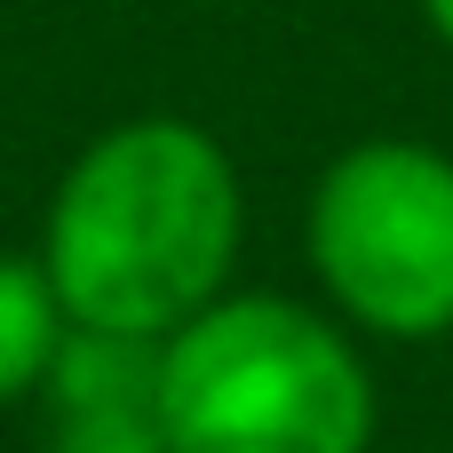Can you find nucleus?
I'll return each mask as SVG.
<instances>
[{"label": "nucleus", "mask_w": 453, "mask_h": 453, "mask_svg": "<svg viewBox=\"0 0 453 453\" xmlns=\"http://www.w3.org/2000/svg\"><path fill=\"white\" fill-rule=\"evenodd\" d=\"M247 239V191L231 151L175 111L111 119L56 175L40 215V271L64 295L72 326L167 342L215 295Z\"/></svg>", "instance_id": "f257e3e1"}, {"label": "nucleus", "mask_w": 453, "mask_h": 453, "mask_svg": "<svg viewBox=\"0 0 453 453\" xmlns=\"http://www.w3.org/2000/svg\"><path fill=\"white\" fill-rule=\"evenodd\" d=\"M167 453H374L382 390L358 334L295 295H215L159 342Z\"/></svg>", "instance_id": "f03ea898"}, {"label": "nucleus", "mask_w": 453, "mask_h": 453, "mask_svg": "<svg viewBox=\"0 0 453 453\" xmlns=\"http://www.w3.org/2000/svg\"><path fill=\"white\" fill-rule=\"evenodd\" d=\"M303 255L358 342L453 334V151L414 135L334 151L303 207Z\"/></svg>", "instance_id": "7ed1b4c3"}, {"label": "nucleus", "mask_w": 453, "mask_h": 453, "mask_svg": "<svg viewBox=\"0 0 453 453\" xmlns=\"http://www.w3.org/2000/svg\"><path fill=\"white\" fill-rule=\"evenodd\" d=\"M32 406H40V453H167L159 342L72 326Z\"/></svg>", "instance_id": "20e7f679"}, {"label": "nucleus", "mask_w": 453, "mask_h": 453, "mask_svg": "<svg viewBox=\"0 0 453 453\" xmlns=\"http://www.w3.org/2000/svg\"><path fill=\"white\" fill-rule=\"evenodd\" d=\"M64 334H72V319H64V295L40 271V255H0V414L40 398Z\"/></svg>", "instance_id": "39448f33"}, {"label": "nucleus", "mask_w": 453, "mask_h": 453, "mask_svg": "<svg viewBox=\"0 0 453 453\" xmlns=\"http://www.w3.org/2000/svg\"><path fill=\"white\" fill-rule=\"evenodd\" d=\"M422 24H430V32L453 48V0H422Z\"/></svg>", "instance_id": "423d86ee"}]
</instances>
